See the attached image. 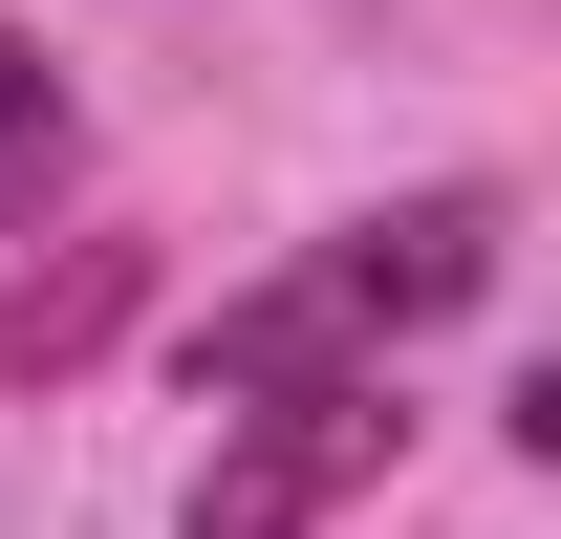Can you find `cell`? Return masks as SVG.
Segmentation results:
<instances>
[{
	"label": "cell",
	"instance_id": "3",
	"mask_svg": "<svg viewBox=\"0 0 561 539\" xmlns=\"http://www.w3.org/2000/svg\"><path fill=\"white\" fill-rule=\"evenodd\" d=\"M324 280H346V302H367L389 345H411V324H454V302L496 280V195H411V216H346V238H324Z\"/></svg>",
	"mask_w": 561,
	"mask_h": 539
},
{
	"label": "cell",
	"instance_id": "2",
	"mask_svg": "<svg viewBox=\"0 0 561 539\" xmlns=\"http://www.w3.org/2000/svg\"><path fill=\"white\" fill-rule=\"evenodd\" d=\"M367 367H389V324H367V302H346L324 260L195 324V389H238V410H280V389H367Z\"/></svg>",
	"mask_w": 561,
	"mask_h": 539
},
{
	"label": "cell",
	"instance_id": "1",
	"mask_svg": "<svg viewBox=\"0 0 561 539\" xmlns=\"http://www.w3.org/2000/svg\"><path fill=\"white\" fill-rule=\"evenodd\" d=\"M389 454H411L389 367H367V389H280L260 432H238V454L195 474V518H173V539H324V518H346V496H367Z\"/></svg>",
	"mask_w": 561,
	"mask_h": 539
},
{
	"label": "cell",
	"instance_id": "4",
	"mask_svg": "<svg viewBox=\"0 0 561 539\" xmlns=\"http://www.w3.org/2000/svg\"><path fill=\"white\" fill-rule=\"evenodd\" d=\"M44 173H66V87H44V44L0 22V216H44Z\"/></svg>",
	"mask_w": 561,
	"mask_h": 539
},
{
	"label": "cell",
	"instance_id": "5",
	"mask_svg": "<svg viewBox=\"0 0 561 539\" xmlns=\"http://www.w3.org/2000/svg\"><path fill=\"white\" fill-rule=\"evenodd\" d=\"M108 324H130V260H87V280H44V302L0 324V367H87Z\"/></svg>",
	"mask_w": 561,
	"mask_h": 539
}]
</instances>
